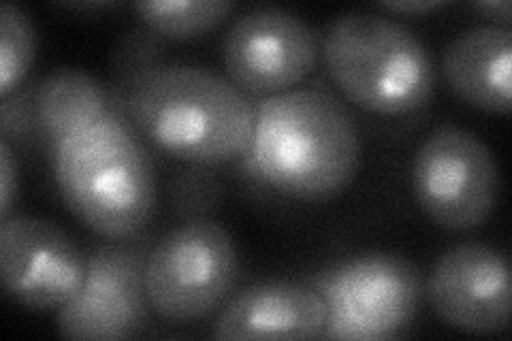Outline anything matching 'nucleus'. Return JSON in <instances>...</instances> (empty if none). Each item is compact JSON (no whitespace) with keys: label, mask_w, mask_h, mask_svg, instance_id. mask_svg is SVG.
<instances>
[{"label":"nucleus","mask_w":512,"mask_h":341,"mask_svg":"<svg viewBox=\"0 0 512 341\" xmlns=\"http://www.w3.org/2000/svg\"><path fill=\"white\" fill-rule=\"evenodd\" d=\"M124 107L143 137L192 165L237 160L252 139L254 105L248 96L233 81L188 64L141 69Z\"/></svg>","instance_id":"f03ea898"},{"label":"nucleus","mask_w":512,"mask_h":341,"mask_svg":"<svg viewBox=\"0 0 512 341\" xmlns=\"http://www.w3.org/2000/svg\"><path fill=\"white\" fill-rule=\"evenodd\" d=\"M427 295L434 312L468 333H498L510 318L506 258L485 243H461L444 252L429 273Z\"/></svg>","instance_id":"9b49d317"},{"label":"nucleus","mask_w":512,"mask_h":341,"mask_svg":"<svg viewBox=\"0 0 512 341\" xmlns=\"http://www.w3.org/2000/svg\"><path fill=\"white\" fill-rule=\"evenodd\" d=\"M476 11H480L485 15V18L493 20L495 26L504 24V28L510 26L512 22V7L508 0H491V3H476L474 5Z\"/></svg>","instance_id":"a211bd4d"},{"label":"nucleus","mask_w":512,"mask_h":341,"mask_svg":"<svg viewBox=\"0 0 512 341\" xmlns=\"http://www.w3.org/2000/svg\"><path fill=\"white\" fill-rule=\"evenodd\" d=\"M18 192V162L7 139L0 141V218H9L11 205Z\"/></svg>","instance_id":"f3484780"},{"label":"nucleus","mask_w":512,"mask_h":341,"mask_svg":"<svg viewBox=\"0 0 512 341\" xmlns=\"http://www.w3.org/2000/svg\"><path fill=\"white\" fill-rule=\"evenodd\" d=\"M361 141L342 103L325 90L293 88L254 105V128L239 171L284 197L325 201L359 169Z\"/></svg>","instance_id":"f257e3e1"},{"label":"nucleus","mask_w":512,"mask_h":341,"mask_svg":"<svg viewBox=\"0 0 512 341\" xmlns=\"http://www.w3.org/2000/svg\"><path fill=\"white\" fill-rule=\"evenodd\" d=\"M150 30L169 39H192L216 28L233 11L227 0H148L135 3Z\"/></svg>","instance_id":"2eb2a0df"},{"label":"nucleus","mask_w":512,"mask_h":341,"mask_svg":"<svg viewBox=\"0 0 512 341\" xmlns=\"http://www.w3.org/2000/svg\"><path fill=\"white\" fill-rule=\"evenodd\" d=\"M124 101L111 99L92 75L75 69H60L43 77L32 90V135L52 156L60 143L109 116H126L118 109Z\"/></svg>","instance_id":"4468645a"},{"label":"nucleus","mask_w":512,"mask_h":341,"mask_svg":"<svg viewBox=\"0 0 512 341\" xmlns=\"http://www.w3.org/2000/svg\"><path fill=\"white\" fill-rule=\"evenodd\" d=\"M327 305L325 339L378 341L402 333L421 307V273L397 254H361L316 280Z\"/></svg>","instance_id":"39448f33"},{"label":"nucleus","mask_w":512,"mask_h":341,"mask_svg":"<svg viewBox=\"0 0 512 341\" xmlns=\"http://www.w3.org/2000/svg\"><path fill=\"white\" fill-rule=\"evenodd\" d=\"M327 305L318 290L297 282H261L246 288L214 322L218 339H318Z\"/></svg>","instance_id":"f8f14e48"},{"label":"nucleus","mask_w":512,"mask_h":341,"mask_svg":"<svg viewBox=\"0 0 512 341\" xmlns=\"http://www.w3.org/2000/svg\"><path fill=\"white\" fill-rule=\"evenodd\" d=\"M235 280V243L227 229L212 220L186 222L148 252V301L169 322L210 316L229 299Z\"/></svg>","instance_id":"423d86ee"},{"label":"nucleus","mask_w":512,"mask_h":341,"mask_svg":"<svg viewBox=\"0 0 512 341\" xmlns=\"http://www.w3.org/2000/svg\"><path fill=\"white\" fill-rule=\"evenodd\" d=\"M384 9L393 13H404V15H423L429 11H436L444 7L442 0H406V3H384Z\"/></svg>","instance_id":"6ab92c4d"},{"label":"nucleus","mask_w":512,"mask_h":341,"mask_svg":"<svg viewBox=\"0 0 512 341\" xmlns=\"http://www.w3.org/2000/svg\"><path fill=\"white\" fill-rule=\"evenodd\" d=\"M412 188L431 222L451 231L476 229L498 203V162L474 133L442 126L414 154Z\"/></svg>","instance_id":"0eeeda50"},{"label":"nucleus","mask_w":512,"mask_h":341,"mask_svg":"<svg viewBox=\"0 0 512 341\" xmlns=\"http://www.w3.org/2000/svg\"><path fill=\"white\" fill-rule=\"evenodd\" d=\"M37 50V32L28 15L5 3L0 7V94L9 96L22 84Z\"/></svg>","instance_id":"dca6fc26"},{"label":"nucleus","mask_w":512,"mask_h":341,"mask_svg":"<svg viewBox=\"0 0 512 341\" xmlns=\"http://www.w3.org/2000/svg\"><path fill=\"white\" fill-rule=\"evenodd\" d=\"M316 58L314 30L280 7L244 13L224 39V67L233 84L263 99L293 90L312 73Z\"/></svg>","instance_id":"1a4fd4ad"},{"label":"nucleus","mask_w":512,"mask_h":341,"mask_svg":"<svg viewBox=\"0 0 512 341\" xmlns=\"http://www.w3.org/2000/svg\"><path fill=\"white\" fill-rule=\"evenodd\" d=\"M0 278L22 307L60 310L84 286L86 256L54 222L9 216L0 222Z\"/></svg>","instance_id":"9d476101"},{"label":"nucleus","mask_w":512,"mask_h":341,"mask_svg":"<svg viewBox=\"0 0 512 341\" xmlns=\"http://www.w3.org/2000/svg\"><path fill=\"white\" fill-rule=\"evenodd\" d=\"M128 241H111L88 254L84 286L58 310L64 337L116 341L146 327L152 310L146 292L150 250Z\"/></svg>","instance_id":"6e6552de"},{"label":"nucleus","mask_w":512,"mask_h":341,"mask_svg":"<svg viewBox=\"0 0 512 341\" xmlns=\"http://www.w3.org/2000/svg\"><path fill=\"white\" fill-rule=\"evenodd\" d=\"M54 175L67 209L105 239L137 237L154 214V165L128 116H109L64 139Z\"/></svg>","instance_id":"7ed1b4c3"},{"label":"nucleus","mask_w":512,"mask_h":341,"mask_svg":"<svg viewBox=\"0 0 512 341\" xmlns=\"http://www.w3.org/2000/svg\"><path fill=\"white\" fill-rule=\"evenodd\" d=\"M444 77L463 103L489 113L510 111L512 32L485 24L461 32L444 50Z\"/></svg>","instance_id":"ddd939ff"},{"label":"nucleus","mask_w":512,"mask_h":341,"mask_svg":"<svg viewBox=\"0 0 512 341\" xmlns=\"http://www.w3.org/2000/svg\"><path fill=\"white\" fill-rule=\"evenodd\" d=\"M331 79L355 105L378 116H404L429 103L434 64L410 28L382 13L352 11L323 43Z\"/></svg>","instance_id":"20e7f679"}]
</instances>
